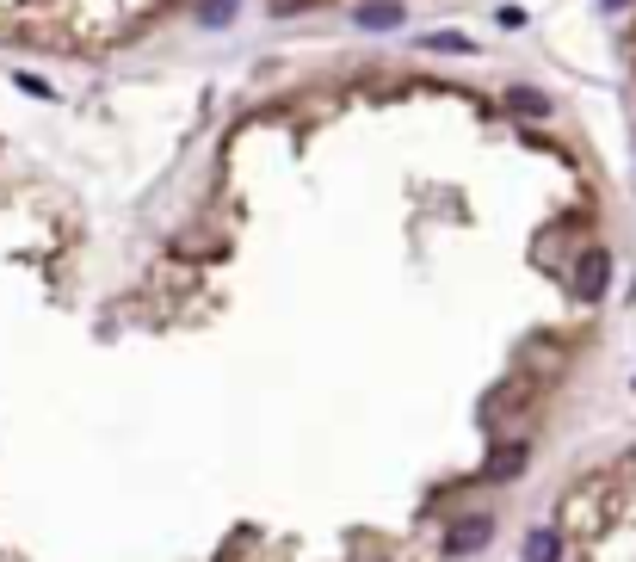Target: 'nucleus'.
Listing matches in <instances>:
<instances>
[{
	"instance_id": "6e6552de",
	"label": "nucleus",
	"mask_w": 636,
	"mask_h": 562,
	"mask_svg": "<svg viewBox=\"0 0 636 562\" xmlns=\"http://www.w3.org/2000/svg\"><path fill=\"white\" fill-rule=\"evenodd\" d=\"M630 7V0H599V13H624Z\"/></svg>"
},
{
	"instance_id": "f03ea898",
	"label": "nucleus",
	"mask_w": 636,
	"mask_h": 562,
	"mask_svg": "<svg viewBox=\"0 0 636 562\" xmlns=\"http://www.w3.org/2000/svg\"><path fill=\"white\" fill-rule=\"evenodd\" d=\"M488 538H494V519H488V513H476V519H464V525H451L445 556H476Z\"/></svg>"
},
{
	"instance_id": "20e7f679",
	"label": "nucleus",
	"mask_w": 636,
	"mask_h": 562,
	"mask_svg": "<svg viewBox=\"0 0 636 562\" xmlns=\"http://www.w3.org/2000/svg\"><path fill=\"white\" fill-rule=\"evenodd\" d=\"M525 562H562V538L550 532V525H538V532L525 538Z\"/></svg>"
},
{
	"instance_id": "423d86ee",
	"label": "nucleus",
	"mask_w": 636,
	"mask_h": 562,
	"mask_svg": "<svg viewBox=\"0 0 636 562\" xmlns=\"http://www.w3.org/2000/svg\"><path fill=\"white\" fill-rule=\"evenodd\" d=\"M420 44L439 50V56H470V50H476V44L464 38V31H433V38H420Z\"/></svg>"
},
{
	"instance_id": "0eeeda50",
	"label": "nucleus",
	"mask_w": 636,
	"mask_h": 562,
	"mask_svg": "<svg viewBox=\"0 0 636 562\" xmlns=\"http://www.w3.org/2000/svg\"><path fill=\"white\" fill-rule=\"evenodd\" d=\"M525 470V445H513V451H501V458L488 464V476H519Z\"/></svg>"
},
{
	"instance_id": "39448f33",
	"label": "nucleus",
	"mask_w": 636,
	"mask_h": 562,
	"mask_svg": "<svg viewBox=\"0 0 636 562\" xmlns=\"http://www.w3.org/2000/svg\"><path fill=\"white\" fill-rule=\"evenodd\" d=\"M507 105H513L519 118H550V99L538 87H507Z\"/></svg>"
},
{
	"instance_id": "f257e3e1",
	"label": "nucleus",
	"mask_w": 636,
	"mask_h": 562,
	"mask_svg": "<svg viewBox=\"0 0 636 562\" xmlns=\"http://www.w3.org/2000/svg\"><path fill=\"white\" fill-rule=\"evenodd\" d=\"M606 285H612V254H606V248L581 254V272H575V297H581V303H599V297H606Z\"/></svg>"
},
{
	"instance_id": "7ed1b4c3",
	"label": "nucleus",
	"mask_w": 636,
	"mask_h": 562,
	"mask_svg": "<svg viewBox=\"0 0 636 562\" xmlns=\"http://www.w3.org/2000/svg\"><path fill=\"white\" fill-rule=\"evenodd\" d=\"M402 19H408L402 0H365V7L352 13V25H359V31H396Z\"/></svg>"
}]
</instances>
